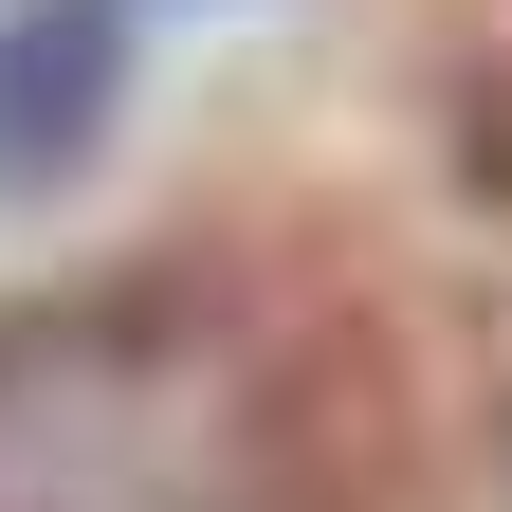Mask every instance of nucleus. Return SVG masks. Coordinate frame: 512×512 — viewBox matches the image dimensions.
Wrapping results in <instances>:
<instances>
[{"mask_svg": "<svg viewBox=\"0 0 512 512\" xmlns=\"http://www.w3.org/2000/svg\"><path fill=\"white\" fill-rule=\"evenodd\" d=\"M110 110V0H37L0 37V183H55Z\"/></svg>", "mask_w": 512, "mask_h": 512, "instance_id": "nucleus-1", "label": "nucleus"}]
</instances>
